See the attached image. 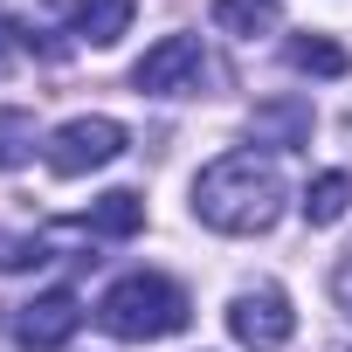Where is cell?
I'll return each mask as SVG.
<instances>
[{
    "instance_id": "1",
    "label": "cell",
    "mask_w": 352,
    "mask_h": 352,
    "mask_svg": "<svg viewBox=\"0 0 352 352\" xmlns=\"http://www.w3.org/2000/svg\"><path fill=\"white\" fill-rule=\"evenodd\" d=\"M194 214L214 235H270L283 214V173L256 152H221L194 180Z\"/></svg>"
},
{
    "instance_id": "2",
    "label": "cell",
    "mask_w": 352,
    "mask_h": 352,
    "mask_svg": "<svg viewBox=\"0 0 352 352\" xmlns=\"http://www.w3.org/2000/svg\"><path fill=\"white\" fill-rule=\"evenodd\" d=\"M187 318H194L187 290L173 283V276H159V270H131V276H118L97 297V324L111 338H131V345H152V338L187 331Z\"/></svg>"
},
{
    "instance_id": "3",
    "label": "cell",
    "mask_w": 352,
    "mask_h": 352,
    "mask_svg": "<svg viewBox=\"0 0 352 352\" xmlns=\"http://www.w3.org/2000/svg\"><path fill=\"white\" fill-rule=\"evenodd\" d=\"M118 152H124V124H118V118H69V124H56L49 145H42L49 173H63V180H83V173L111 166Z\"/></svg>"
},
{
    "instance_id": "4",
    "label": "cell",
    "mask_w": 352,
    "mask_h": 352,
    "mask_svg": "<svg viewBox=\"0 0 352 352\" xmlns=\"http://www.w3.org/2000/svg\"><path fill=\"white\" fill-rule=\"evenodd\" d=\"M201 76H208L201 35H159V42L131 63L138 97H187V90H201Z\"/></svg>"
},
{
    "instance_id": "5",
    "label": "cell",
    "mask_w": 352,
    "mask_h": 352,
    "mask_svg": "<svg viewBox=\"0 0 352 352\" xmlns=\"http://www.w3.org/2000/svg\"><path fill=\"white\" fill-rule=\"evenodd\" d=\"M228 331H235V345H249V352H283L290 331H297V311H290V297H283L276 283H256V290H242V297L228 304Z\"/></svg>"
},
{
    "instance_id": "6",
    "label": "cell",
    "mask_w": 352,
    "mask_h": 352,
    "mask_svg": "<svg viewBox=\"0 0 352 352\" xmlns=\"http://www.w3.org/2000/svg\"><path fill=\"white\" fill-rule=\"evenodd\" d=\"M76 324H83L76 290H42L35 304L14 311V338H21V352H63V345L76 338Z\"/></svg>"
},
{
    "instance_id": "7",
    "label": "cell",
    "mask_w": 352,
    "mask_h": 352,
    "mask_svg": "<svg viewBox=\"0 0 352 352\" xmlns=\"http://www.w3.org/2000/svg\"><path fill=\"white\" fill-rule=\"evenodd\" d=\"M249 131H256V145H276V152L311 145V97H270V104H256Z\"/></svg>"
},
{
    "instance_id": "8",
    "label": "cell",
    "mask_w": 352,
    "mask_h": 352,
    "mask_svg": "<svg viewBox=\"0 0 352 352\" xmlns=\"http://www.w3.org/2000/svg\"><path fill=\"white\" fill-rule=\"evenodd\" d=\"M83 228H90V235H111V242L138 235V228H145V194H131V187L97 194V201H90V214H83Z\"/></svg>"
},
{
    "instance_id": "9",
    "label": "cell",
    "mask_w": 352,
    "mask_h": 352,
    "mask_svg": "<svg viewBox=\"0 0 352 352\" xmlns=\"http://www.w3.org/2000/svg\"><path fill=\"white\" fill-rule=\"evenodd\" d=\"M131 14H138V0H76L69 28H76V42H90V49H111V42L131 28Z\"/></svg>"
},
{
    "instance_id": "10",
    "label": "cell",
    "mask_w": 352,
    "mask_h": 352,
    "mask_svg": "<svg viewBox=\"0 0 352 352\" xmlns=\"http://www.w3.org/2000/svg\"><path fill=\"white\" fill-rule=\"evenodd\" d=\"M345 208H352V173H318V180L304 187V221L311 228L345 221Z\"/></svg>"
},
{
    "instance_id": "11",
    "label": "cell",
    "mask_w": 352,
    "mask_h": 352,
    "mask_svg": "<svg viewBox=\"0 0 352 352\" xmlns=\"http://www.w3.org/2000/svg\"><path fill=\"white\" fill-rule=\"evenodd\" d=\"M214 28L221 35H270L276 21H283V8H276V0H214Z\"/></svg>"
},
{
    "instance_id": "12",
    "label": "cell",
    "mask_w": 352,
    "mask_h": 352,
    "mask_svg": "<svg viewBox=\"0 0 352 352\" xmlns=\"http://www.w3.org/2000/svg\"><path fill=\"white\" fill-rule=\"evenodd\" d=\"M283 56H290V69H304V76H345V69H352V56H345L331 35H297Z\"/></svg>"
},
{
    "instance_id": "13",
    "label": "cell",
    "mask_w": 352,
    "mask_h": 352,
    "mask_svg": "<svg viewBox=\"0 0 352 352\" xmlns=\"http://www.w3.org/2000/svg\"><path fill=\"white\" fill-rule=\"evenodd\" d=\"M35 159V111L21 104H0V173H14Z\"/></svg>"
},
{
    "instance_id": "14",
    "label": "cell",
    "mask_w": 352,
    "mask_h": 352,
    "mask_svg": "<svg viewBox=\"0 0 352 352\" xmlns=\"http://www.w3.org/2000/svg\"><path fill=\"white\" fill-rule=\"evenodd\" d=\"M35 263H49V235H21L0 249V270H35Z\"/></svg>"
},
{
    "instance_id": "15",
    "label": "cell",
    "mask_w": 352,
    "mask_h": 352,
    "mask_svg": "<svg viewBox=\"0 0 352 352\" xmlns=\"http://www.w3.org/2000/svg\"><path fill=\"white\" fill-rule=\"evenodd\" d=\"M338 297H345V311H352V263L338 270Z\"/></svg>"
},
{
    "instance_id": "16",
    "label": "cell",
    "mask_w": 352,
    "mask_h": 352,
    "mask_svg": "<svg viewBox=\"0 0 352 352\" xmlns=\"http://www.w3.org/2000/svg\"><path fill=\"white\" fill-rule=\"evenodd\" d=\"M8 56H14V49H8V21H0V69H8Z\"/></svg>"
}]
</instances>
